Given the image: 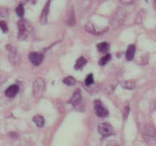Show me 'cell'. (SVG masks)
Segmentation results:
<instances>
[{
	"mask_svg": "<svg viewBox=\"0 0 156 146\" xmlns=\"http://www.w3.org/2000/svg\"><path fill=\"white\" fill-rule=\"evenodd\" d=\"M17 27H18V36L17 39L20 41H24L27 38L28 34L30 32V28L31 27L27 23V21L26 20L21 19L17 23Z\"/></svg>",
	"mask_w": 156,
	"mask_h": 146,
	"instance_id": "1",
	"label": "cell"
},
{
	"mask_svg": "<svg viewBox=\"0 0 156 146\" xmlns=\"http://www.w3.org/2000/svg\"><path fill=\"white\" fill-rule=\"evenodd\" d=\"M45 91V82L43 79H37L33 84V93L34 96L38 98L43 95Z\"/></svg>",
	"mask_w": 156,
	"mask_h": 146,
	"instance_id": "2",
	"label": "cell"
},
{
	"mask_svg": "<svg viewBox=\"0 0 156 146\" xmlns=\"http://www.w3.org/2000/svg\"><path fill=\"white\" fill-rule=\"evenodd\" d=\"M98 131L102 136H109L114 134L113 126L110 123L103 122L98 125Z\"/></svg>",
	"mask_w": 156,
	"mask_h": 146,
	"instance_id": "3",
	"label": "cell"
},
{
	"mask_svg": "<svg viewBox=\"0 0 156 146\" xmlns=\"http://www.w3.org/2000/svg\"><path fill=\"white\" fill-rule=\"evenodd\" d=\"M94 110L96 115L99 117H106L108 116V111L103 107L99 100H96L94 102Z\"/></svg>",
	"mask_w": 156,
	"mask_h": 146,
	"instance_id": "4",
	"label": "cell"
},
{
	"mask_svg": "<svg viewBox=\"0 0 156 146\" xmlns=\"http://www.w3.org/2000/svg\"><path fill=\"white\" fill-rule=\"evenodd\" d=\"M29 59L35 66H38L42 62L43 55L38 52H31L29 54Z\"/></svg>",
	"mask_w": 156,
	"mask_h": 146,
	"instance_id": "5",
	"label": "cell"
},
{
	"mask_svg": "<svg viewBox=\"0 0 156 146\" xmlns=\"http://www.w3.org/2000/svg\"><path fill=\"white\" fill-rule=\"evenodd\" d=\"M82 101V95H81V91L80 89H77L74 91V94L72 96L70 99V103L74 106L77 107L79 106Z\"/></svg>",
	"mask_w": 156,
	"mask_h": 146,
	"instance_id": "6",
	"label": "cell"
},
{
	"mask_svg": "<svg viewBox=\"0 0 156 146\" xmlns=\"http://www.w3.org/2000/svg\"><path fill=\"white\" fill-rule=\"evenodd\" d=\"M9 59L13 64H17L20 61L19 55L17 54V50L14 47H10L9 49Z\"/></svg>",
	"mask_w": 156,
	"mask_h": 146,
	"instance_id": "7",
	"label": "cell"
},
{
	"mask_svg": "<svg viewBox=\"0 0 156 146\" xmlns=\"http://www.w3.org/2000/svg\"><path fill=\"white\" fill-rule=\"evenodd\" d=\"M50 3H51V1H48V2H47V3L45 4V8L43 9L42 12H41V16L40 18V23L41 25H45V24L47 23V17H48Z\"/></svg>",
	"mask_w": 156,
	"mask_h": 146,
	"instance_id": "8",
	"label": "cell"
},
{
	"mask_svg": "<svg viewBox=\"0 0 156 146\" xmlns=\"http://www.w3.org/2000/svg\"><path fill=\"white\" fill-rule=\"evenodd\" d=\"M18 92H19V87L17 85L13 84L9 86L7 88V90L5 91V94L6 96H8L9 98H12V97H15L17 95Z\"/></svg>",
	"mask_w": 156,
	"mask_h": 146,
	"instance_id": "9",
	"label": "cell"
},
{
	"mask_svg": "<svg viewBox=\"0 0 156 146\" xmlns=\"http://www.w3.org/2000/svg\"><path fill=\"white\" fill-rule=\"evenodd\" d=\"M135 53H136V46L134 45H129L126 51V58L128 61H131L133 59Z\"/></svg>",
	"mask_w": 156,
	"mask_h": 146,
	"instance_id": "10",
	"label": "cell"
},
{
	"mask_svg": "<svg viewBox=\"0 0 156 146\" xmlns=\"http://www.w3.org/2000/svg\"><path fill=\"white\" fill-rule=\"evenodd\" d=\"M33 121H34V123L37 125V126L40 127V128L41 127L44 126V125H45V120H44V118H43L42 116H35L34 117H33Z\"/></svg>",
	"mask_w": 156,
	"mask_h": 146,
	"instance_id": "11",
	"label": "cell"
},
{
	"mask_svg": "<svg viewBox=\"0 0 156 146\" xmlns=\"http://www.w3.org/2000/svg\"><path fill=\"white\" fill-rule=\"evenodd\" d=\"M67 24L69 26H74L75 24V17H74L73 9H70V11L69 12L68 17H67Z\"/></svg>",
	"mask_w": 156,
	"mask_h": 146,
	"instance_id": "12",
	"label": "cell"
},
{
	"mask_svg": "<svg viewBox=\"0 0 156 146\" xmlns=\"http://www.w3.org/2000/svg\"><path fill=\"white\" fill-rule=\"evenodd\" d=\"M97 48H98V50L100 51V52H102V53H107L109 50V44L107 42H102L100 43L98 45H97Z\"/></svg>",
	"mask_w": 156,
	"mask_h": 146,
	"instance_id": "13",
	"label": "cell"
},
{
	"mask_svg": "<svg viewBox=\"0 0 156 146\" xmlns=\"http://www.w3.org/2000/svg\"><path fill=\"white\" fill-rule=\"evenodd\" d=\"M86 63H87V60L83 57H80L79 59H77L76 64L74 65V69H81L86 65Z\"/></svg>",
	"mask_w": 156,
	"mask_h": 146,
	"instance_id": "14",
	"label": "cell"
},
{
	"mask_svg": "<svg viewBox=\"0 0 156 146\" xmlns=\"http://www.w3.org/2000/svg\"><path fill=\"white\" fill-rule=\"evenodd\" d=\"M121 84L124 88L126 89H129V90H132L136 87V84L135 83L132 81H122L121 83Z\"/></svg>",
	"mask_w": 156,
	"mask_h": 146,
	"instance_id": "15",
	"label": "cell"
},
{
	"mask_svg": "<svg viewBox=\"0 0 156 146\" xmlns=\"http://www.w3.org/2000/svg\"><path fill=\"white\" fill-rule=\"evenodd\" d=\"M63 83L65 84L68 85V86H74L76 84V79L72 76H68V77H66L63 79Z\"/></svg>",
	"mask_w": 156,
	"mask_h": 146,
	"instance_id": "16",
	"label": "cell"
},
{
	"mask_svg": "<svg viewBox=\"0 0 156 146\" xmlns=\"http://www.w3.org/2000/svg\"><path fill=\"white\" fill-rule=\"evenodd\" d=\"M112 59V55L110 54H106L104 56H102L101 59H99V61H98V64L100 65H105L108 64V62L110 61Z\"/></svg>",
	"mask_w": 156,
	"mask_h": 146,
	"instance_id": "17",
	"label": "cell"
},
{
	"mask_svg": "<svg viewBox=\"0 0 156 146\" xmlns=\"http://www.w3.org/2000/svg\"><path fill=\"white\" fill-rule=\"evenodd\" d=\"M145 11L141 10V11L139 13L137 14V16H136V20H135V23H136V24H140V23H141L142 21H143V18H144V17H145Z\"/></svg>",
	"mask_w": 156,
	"mask_h": 146,
	"instance_id": "18",
	"label": "cell"
},
{
	"mask_svg": "<svg viewBox=\"0 0 156 146\" xmlns=\"http://www.w3.org/2000/svg\"><path fill=\"white\" fill-rule=\"evenodd\" d=\"M94 83V75H93V73H89L88 76H87V78L85 79V84L86 85H91L93 84Z\"/></svg>",
	"mask_w": 156,
	"mask_h": 146,
	"instance_id": "19",
	"label": "cell"
},
{
	"mask_svg": "<svg viewBox=\"0 0 156 146\" xmlns=\"http://www.w3.org/2000/svg\"><path fill=\"white\" fill-rule=\"evenodd\" d=\"M16 12L18 17H23L24 13H25V10H24V8H23V5H19L16 9Z\"/></svg>",
	"mask_w": 156,
	"mask_h": 146,
	"instance_id": "20",
	"label": "cell"
},
{
	"mask_svg": "<svg viewBox=\"0 0 156 146\" xmlns=\"http://www.w3.org/2000/svg\"><path fill=\"white\" fill-rule=\"evenodd\" d=\"M0 28L1 30L3 31V32H7L9 28H8V25H7V23L4 21H0Z\"/></svg>",
	"mask_w": 156,
	"mask_h": 146,
	"instance_id": "21",
	"label": "cell"
},
{
	"mask_svg": "<svg viewBox=\"0 0 156 146\" xmlns=\"http://www.w3.org/2000/svg\"><path fill=\"white\" fill-rule=\"evenodd\" d=\"M129 112H130V107L127 106V107H125V110H124V112H123V117L124 119H126L129 115Z\"/></svg>",
	"mask_w": 156,
	"mask_h": 146,
	"instance_id": "22",
	"label": "cell"
},
{
	"mask_svg": "<svg viewBox=\"0 0 156 146\" xmlns=\"http://www.w3.org/2000/svg\"><path fill=\"white\" fill-rule=\"evenodd\" d=\"M8 14V10L6 9L0 8V17H6Z\"/></svg>",
	"mask_w": 156,
	"mask_h": 146,
	"instance_id": "23",
	"label": "cell"
},
{
	"mask_svg": "<svg viewBox=\"0 0 156 146\" xmlns=\"http://www.w3.org/2000/svg\"><path fill=\"white\" fill-rule=\"evenodd\" d=\"M9 135H11V137H13V138L17 137V133H15V132H10V133H9Z\"/></svg>",
	"mask_w": 156,
	"mask_h": 146,
	"instance_id": "24",
	"label": "cell"
},
{
	"mask_svg": "<svg viewBox=\"0 0 156 146\" xmlns=\"http://www.w3.org/2000/svg\"><path fill=\"white\" fill-rule=\"evenodd\" d=\"M154 7H155V9H156V1H154Z\"/></svg>",
	"mask_w": 156,
	"mask_h": 146,
	"instance_id": "25",
	"label": "cell"
}]
</instances>
